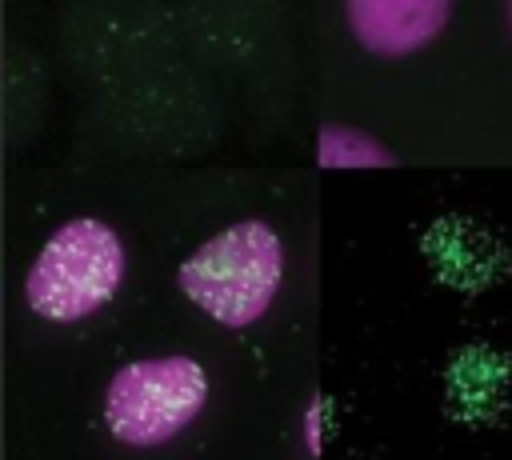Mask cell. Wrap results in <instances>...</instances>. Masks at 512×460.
<instances>
[{
    "label": "cell",
    "mask_w": 512,
    "mask_h": 460,
    "mask_svg": "<svg viewBox=\"0 0 512 460\" xmlns=\"http://www.w3.org/2000/svg\"><path fill=\"white\" fill-rule=\"evenodd\" d=\"M284 280V244L268 220H236L192 248L176 284L192 308L224 328L256 324Z\"/></svg>",
    "instance_id": "6da1fadb"
},
{
    "label": "cell",
    "mask_w": 512,
    "mask_h": 460,
    "mask_svg": "<svg viewBox=\"0 0 512 460\" xmlns=\"http://www.w3.org/2000/svg\"><path fill=\"white\" fill-rule=\"evenodd\" d=\"M128 272L124 240L96 216L64 220L24 272V304L48 324H76L100 312Z\"/></svg>",
    "instance_id": "7a4b0ae2"
},
{
    "label": "cell",
    "mask_w": 512,
    "mask_h": 460,
    "mask_svg": "<svg viewBox=\"0 0 512 460\" xmlns=\"http://www.w3.org/2000/svg\"><path fill=\"white\" fill-rule=\"evenodd\" d=\"M208 404V372L192 356H148L112 372L104 388V428L128 448H160Z\"/></svg>",
    "instance_id": "3957f363"
},
{
    "label": "cell",
    "mask_w": 512,
    "mask_h": 460,
    "mask_svg": "<svg viewBox=\"0 0 512 460\" xmlns=\"http://www.w3.org/2000/svg\"><path fill=\"white\" fill-rule=\"evenodd\" d=\"M456 0H344V16L364 52L380 60H404L428 48Z\"/></svg>",
    "instance_id": "277c9868"
},
{
    "label": "cell",
    "mask_w": 512,
    "mask_h": 460,
    "mask_svg": "<svg viewBox=\"0 0 512 460\" xmlns=\"http://www.w3.org/2000/svg\"><path fill=\"white\" fill-rule=\"evenodd\" d=\"M316 164L320 168H392L396 152L352 124H320L316 128Z\"/></svg>",
    "instance_id": "5b68a950"
},
{
    "label": "cell",
    "mask_w": 512,
    "mask_h": 460,
    "mask_svg": "<svg viewBox=\"0 0 512 460\" xmlns=\"http://www.w3.org/2000/svg\"><path fill=\"white\" fill-rule=\"evenodd\" d=\"M508 20H512V0H508Z\"/></svg>",
    "instance_id": "8992f818"
}]
</instances>
